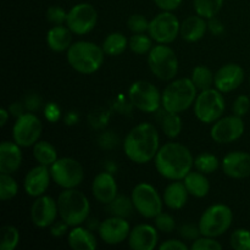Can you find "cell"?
Here are the masks:
<instances>
[{
    "instance_id": "obj_10",
    "label": "cell",
    "mask_w": 250,
    "mask_h": 250,
    "mask_svg": "<svg viewBox=\"0 0 250 250\" xmlns=\"http://www.w3.org/2000/svg\"><path fill=\"white\" fill-rule=\"evenodd\" d=\"M129 103L143 112L155 114L161 104V94L158 88L148 81H136L128 89Z\"/></svg>"
},
{
    "instance_id": "obj_48",
    "label": "cell",
    "mask_w": 250,
    "mask_h": 250,
    "mask_svg": "<svg viewBox=\"0 0 250 250\" xmlns=\"http://www.w3.org/2000/svg\"><path fill=\"white\" fill-rule=\"evenodd\" d=\"M183 0H154L156 6L163 11H173L178 9Z\"/></svg>"
},
{
    "instance_id": "obj_3",
    "label": "cell",
    "mask_w": 250,
    "mask_h": 250,
    "mask_svg": "<svg viewBox=\"0 0 250 250\" xmlns=\"http://www.w3.org/2000/svg\"><path fill=\"white\" fill-rule=\"evenodd\" d=\"M104 55L102 46L92 42L80 41L68 48L66 58L75 71L82 75H92L102 67Z\"/></svg>"
},
{
    "instance_id": "obj_32",
    "label": "cell",
    "mask_w": 250,
    "mask_h": 250,
    "mask_svg": "<svg viewBox=\"0 0 250 250\" xmlns=\"http://www.w3.org/2000/svg\"><path fill=\"white\" fill-rule=\"evenodd\" d=\"M192 82L199 90H207L212 88L215 82V75L210 68L207 66L199 65L197 67L193 68L192 77H190Z\"/></svg>"
},
{
    "instance_id": "obj_43",
    "label": "cell",
    "mask_w": 250,
    "mask_h": 250,
    "mask_svg": "<svg viewBox=\"0 0 250 250\" xmlns=\"http://www.w3.org/2000/svg\"><path fill=\"white\" fill-rule=\"evenodd\" d=\"M46 20L54 26H59V24L66 23L67 20V12L62 9L61 6H50L46 10Z\"/></svg>"
},
{
    "instance_id": "obj_42",
    "label": "cell",
    "mask_w": 250,
    "mask_h": 250,
    "mask_svg": "<svg viewBox=\"0 0 250 250\" xmlns=\"http://www.w3.org/2000/svg\"><path fill=\"white\" fill-rule=\"evenodd\" d=\"M155 227L163 233H172L176 229V221L170 214L160 212L155 217Z\"/></svg>"
},
{
    "instance_id": "obj_12",
    "label": "cell",
    "mask_w": 250,
    "mask_h": 250,
    "mask_svg": "<svg viewBox=\"0 0 250 250\" xmlns=\"http://www.w3.org/2000/svg\"><path fill=\"white\" fill-rule=\"evenodd\" d=\"M43 129L41 119L32 112H24L17 117L12 128V137L22 148L33 146L39 141Z\"/></svg>"
},
{
    "instance_id": "obj_8",
    "label": "cell",
    "mask_w": 250,
    "mask_h": 250,
    "mask_svg": "<svg viewBox=\"0 0 250 250\" xmlns=\"http://www.w3.org/2000/svg\"><path fill=\"white\" fill-rule=\"evenodd\" d=\"M148 65L151 72L161 81H171L178 72V59L175 51L166 44L153 46L148 54Z\"/></svg>"
},
{
    "instance_id": "obj_27",
    "label": "cell",
    "mask_w": 250,
    "mask_h": 250,
    "mask_svg": "<svg viewBox=\"0 0 250 250\" xmlns=\"http://www.w3.org/2000/svg\"><path fill=\"white\" fill-rule=\"evenodd\" d=\"M68 246L73 250H94L98 243L89 229L76 226L68 233Z\"/></svg>"
},
{
    "instance_id": "obj_18",
    "label": "cell",
    "mask_w": 250,
    "mask_h": 250,
    "mask_svg": "<svg viewBox=\"0 0 250 250\" xmlns=\"http://www.w3.org/2000/svg\"><path fill=\"white\" fill-rule=\"evenodd\" d=\"M244 70L238 63H226L215 73L214 85L221 93H229L241 87L244 81Z\"/></svg>"
},
{
    "instance_id": "obj_19",
    "label": "cell",
    "mask_w": 250,
    "mask_h": 250,
    "mask_svg": "<svg viewBox=\"0 0 250 250\" xmlns=\"http://www.w3.org/2000/svg\"><path fill=\"white\" fill-rule=\"evenodd\" d=\"M51 173L48 166L39 164L38 166L32 168L26 175L23 181V187L29 197L38 198L43 195L48 190L50 185Z\"/></svg>"
},
{
    "instance_id": "obj_52",
    "label": "cell",
    "mask_w": 250,
    "mask_h": 250,
    "mask_svg": "<svg viewBox=\"0 0 250 250\" xmlns=\"http://www.w3.org/2000/svg\"><path fill=\"white\" fill-rule=\"evenodd\" d=\"M24 109H26V106H24V105H22L21 103L16 102V103H14V104L10 105L9 112L11 115H14V116H16V119H17V117H20L21 115L24 114Z\"/></svg>"
},
{
    "instance_id": "obj_15",
    "label": "cell",
    "mask_w": 250,
    "mask_h": 250,
    "mask_svg": "<svg viewBox=\"0 0 250 250\" xmlns=\"http://www.w3.org/2000/svg\"><path fill=\"white\" fill-rule=\"evenodd\" d=\"M243 119L237 115H231V116H225L214 122L210 131V136L216 143L226 144L232 143L241 138L244 133Z\"/></svg>"
},
{
    "instance_id": "obj_41",
    "label": "cell",
    "mask_w": 250,
    "mask_h": 250,
    "mask_svg": "<svg viewBox=\"0 0 250 250\" xmlns=\"http://www.w3.org/2000/svg\"><path fill=\"white\" fill-rule=\"evenodd\" d=\"M189 248L192 250H221L222 246L219 241L212 237L202 236L192 242V246Z\"/></svg>"
},
{
    "instance_id": "obj_26",
    "label": "cell",
    "mask_w": 250,
    "mask_h": 250,
    "mask_svg": "<svg viewBox=\"0 0 250 250\" xmlns=\"http://www.w3.org/2000/svg\"><path fill=\"white\" fill-rule=\"evenodd\" d=\"M208 31V23L205 22L204 17L199 16H189L181 23L180 34L185 41L194 43L200 41L205 36Z\"/></svg>"
},
{
    "instance_id": "obj_21",
    "label": "cell",
    "mask_w": 250,
    "mask_h": 250,
    "mask_svg": "<svg viewBox=\"0 0 250 250\" xmlns=\"http://www.w3.org/2000/svg\"><path fill=\"white\" fill-rule=\"evenodd\" d=\"M158 239L159 234L155 227L142 224L131 229L127 241L129 248L133 250H153L158 244Z\"/></svg>"
},
{
    "instance_id": "obj_37",
    "label": "cell",
    "mask_w": 250,
    "mask_h": 250,
    "mask_svg": "<svg viewBox=\"0 0 250 250\" xmlns=\"http://www.w3.org/2000/svg\"><path fill=\"white\" fill-rule=\"evenodd\" d=\"M17 192H19V185L16 180L9 173H0V198L2 202L11 200L12 198L16 197Z\"/></svg>"
},
{
    "instance_id": "obj_46",
    "label": "cell",
    "mask_w": 250,
    "mask_h": 250,
    "mask_svg": "<svg viewBox=\"0 0 250 250\" xmlns=\"http://www.w3.org/2000/svg\"><path fill=\"white\" fill-rule=\"evenodd\" d=\"M44 116H45L46 121L55 124L60 120L61 117V109L56 103H48L44 107Z\"/></svg>"
},
{
    "instance_id": "obj_36",
    "label": "cell",
    "mask_w": 250,
    "mask_h": 250,
    "mask_svg": "<svg viewBox=\"0 0 250 250\" xmlns=\"http://www.w3.org/2000/svg\"><path fill=\"white\" fill-rule=\"evenodd\" d=\"M153 38L150 36H146V33H134L129 38L128 46L134 54L137 55H146L153 48Z\"/></svg>"
},
{
    "instance_id": "obj_16",
    "label": "cell",
    "mask_w": 250,
    "mask_h": 250,
    "mask_svg": "<svg viewBox=\"0 0 250 250\" xmlns=\"http://www.w3.org/2000/svg\"><path fill=\"white\" fill-rule=\"evenodd\" d=\"M59 215L58 200L49 195H41L33 202L31 208V219L34 226L46 229L56 221Z\"/></svg>"
},
{
    "instance_id": "obj_13",
    "label": "cell",
    "mask_w": 250,
    "mask_h": 250,
    "mask_svg": "<svg viewBox=\"0 0 250 250\" xmlns=\"http://www.w3.org/2000/svg\"><path fill=\"white\" fill-rule=\"evenodd\" d=\"M181 23L171 11L156 15L149 23L148 33L158 44H170L180 34Z\"/></svg>"
},
{
    "instance_id": "obj_22",
    "label": "cell",
    "mask_w": 250,
    "mask_h": 250,
    "mask_svg": "<svg viewBox=\"0 0 250 250\" xmlns=\"http://www.w3.org/2000/svg\"><path fill=\"white\" fill-rule=\"evenodd\" d=\"M117 183L114 176L109 172H100L95 176L92 185V192L95 199L102 204H110L117 197Z\"/></svg>"
},
{
    "instance_id": "obj_50",
    "label": "cell",
    "mask_w": 250,
    "mask_h": 250,
    "mask_svg": "<svg viewBox=\"0 0 250 250\" xmlns=\"http://www.w3.org/2000/svg\"><path fill=\"white\" fill-rule=\"evenodd\" d=\"M24 106L27 110H29L31 112L37 111V110L41 107V98L36 94H31L26 98V102H24Z\"/></svg>"
},
{
    "instance_id": "obj_9",
    "label": "cell",
    "mask_w": 250,
    "mask_h": 250,
    "mask_svg": "<svg viewBox=\"0 0 250 250\" xmlns=\"http://www.w3.org/2000/svg\"><path fill=\"white\" fill-rule=\"evenodd\" d=\"M131 199L134 210L146 219H155L163 212L164 200L159 195L158 190L149 183H139L132 190Z\"/></svg>"
},
{
    "instance_id": "obj_1",
    "label": "cell",
    "mask_w": 250,
    "mask_h": 250,
    "mask_svg": "<svg viewBox=\"0 0 250 250\" xmlns=\"http://www.w3.org/2000/svg\"><path fill=\"white\" fill-rule=\"evenodd\" d=\"M155 168L164 178L182 181L194 166V158L186 146L181 143L164 144L154 159Z\"/></svg>"
},
{
    "instance_id": "obj_47",
    "label": "cell",
    "mask_w": 250,
    "mask_h": 250,
    "mask_svg": "<svg viewBox=\"0 0 250 250\" xmlns=\"http://www.w3.org/2000/svg\"><path fill=\"white\" fill-rule=\"evenodd\" d=\"M160 250H188V246L183 241L178 239H168L159 246Z\"/></svg>"
},
{
    "instance_id": "obj_54",
    "label": "cell",
    "mask_w": 250,
    "mask_h": 250,
    "mask_svg": "<svg viewBox=\"0 0 250 250\" xmlns=\"http://www.w3.org/2000/svg\"><path fill=\"white\" fill-rule=\"evenodd\" d=\"M9 115H10V112L7 111L6 109L0 110V126L4 127L5 125H6L7 120H9Z\"/></svg>"
},
{
    "instance_id": "obj_38",
    "label": "cell",
    "mask_w": 250,
    "mask_h": 250,
    "mask_svg": "<svg viewBox=\"0 0 250 250\" xmlns=\"http://www.w3.org/2000/svg\"><path fill=\"white\" fill-rule=\"evenodd\" d=\"M20 243L19 229L11 225L1 227V243L0 250H15Z\"/></svg>"
},
{
    "instance_id": "obj_20",
    "label": "cell",
    "mask_w": 250,
    "mask_h": 250,
    "mask_svg": "<svg viewBox=\"0 0 250 250\" xmlns=\"http://www.w3.org/2000/svg\"><path fill=\"white\" fill-rule=\"evenodd\" d=\"M222 170L231 178H247L250 176V154L246 151H232L222 159Z\"/></svg>"
},
{
    "instance_id": "obj_44",
    "label": "cell",
    "mask_w": 250,
    "mask_h": 250,
    "mask_svg": "<svg viewBox=\"0 0 250 250\" xmlns=\"http://www.w3.org/2000/svg\"><path fill=\"white\" fill-rule=\"evenodd\" d=\"M250 109V99L248 95H239L233 103V106H232V110H233V114L237 115L239 117H243L248 114Z\"/></svg>"
},
{
    "instance_id": "obj_30",
    "label": "cell",
    "mask_w": 250,
    "mask_h": 250,
    "mask_svg": "<svg viewBox=\"0 0 250 250\" xmlns=\"http://www.w3.org/2000/svg\"><path fill=\"white\" fill-rule=\"evenodd\" d=\"M33 156L41 165L50 167L58 160V151L49 142L38 141L33 146Z\"/></svg>"
},
{
    "instance_id": "obj_53",
    "label": "cell",
    "mask_w": 250,
    "mask_h": 250,
    "mask_svg": "<svg viewBox=\"0 0 250 250\" xmlns=\"http://www.w3.org/2000/svg\"><path fill=\"white\" fill-rule=\"evenodd\" d=\"M78 115L77 112L75 111H71V112H67L65 116V124L68 125V126H73V125H76L78 122Z\"/></svg>"
},
{
    "instance_id": "obj_34",
    "label": "cell",
    "mask_w": 250,
    "mask_h": 250,
    "mask_svg": "<svg viewBox=\"0 0 250 250\" xmlns=\"http://www.w3.org/2000/svg\"><path fill=\"white\" fill-rule=\"evenodd\" d=\"M224 0H194V10L197 15L210 20L216 16L222 9Z\"/></svg>"
},
{
    "instance_id": "obj_17",
    "label": "cell",
    "mask_w": 250,
    "mask_h": 250,
    "mask_svg": "<svg viewBox=\"0 0 250 250\" xmlns=\"http://www.w3.org/2000/svg\"><path fill=\"white\" fill-rule=\"evenodd\" d=\"M98 232L104 243L116 246L128 238L131 227L125 217L111 216L100 222Z\"/></svg>"
},
{
    "instance_id": "obj_49",
    "label": "cell",
    "mask_w": 250,
    "mask_h": 250,
    "mask_svg": "<svg viewBox=\"0 0 250 250\" xmlns=\"http://www.w3.org/2000/svg\"><path fill=\"white\" fill-rule=\"evenodd\" d=\"M68 225L63 221L62 219L60 220L59 222H54L51 225V229H50V233L53 234L54 237H62L63 234L67 233V229H68Z\"/></svg>"
},
{
    "instance_id": "obj_28",
    "label": "cell",
    "mask_w": 250,
    "mask_h": 250,
    "mask_svg": "<svg viewBox=\"0 0 250 250\" xmlns=\"http://www.w3.org/2000/svg\"><path fill=\"white\" fill-rule=\"evenodd\" d=\"M155 114L156 121L159 122L166 137L176 138V137L180 136L181 131H182V120L178 116V114L167 111L164 107L161 110L159 109Z\"/></svg>"
},
{
    "instance_id": "obj_29",
    "label": "cell",
    "mask_w": 250,
    "mask_h": 250,
    "mask_svg": "<svg viewBox=\"0 0 250 250\" xmlns=\"http://www.w3.org/2000/svg\"><path fill=\"white\" fill-rule=\"evenodd\" d=\"M186 188L188 193L195 198H204L207 197L210 190V183L207 178L205 173L199 172V171H190L185 178H183Z\"/></svg>"
},
{
    "instance_id": "obj_33",
    "label": "cell",
    "mask_w": 250,
    "mask_h": 250,
    "mask_svg": "<svg viewBox=\"0 0 250 250\" xmlns=\"http://www.w3.org/2000/svg\"><path fill=\"white\" fill-rule=\"evenodd\" d=\"M134 210V205L132 199L125 197V195H117L110 204H107V211L111 214V216L119 217H128L132 215Z\"/></svg>"
},
{
    "instance_id": "obj_11",
    "label": "cell",
    "mask_w": 250,
    "mask_h": 250,
    "mask_svg": "<svg viewBox=\"0 0 250 250\" xmlns=\"http://www.w3.org/2000/svg\"><path fill=\"white\" fill-rule=\"evenodd\" d=\"M51 180L63 189L76 188L82 183L84 171L76 159L60 158L50 166Z\"/></svg>"
},
{
    "instance_id": "obj_55",
    "label": "cell",
    "mask_w": 250,
    "mask_h": 250,
    "mask_svg": "<svg viewBox=\"0 0 250 250\" xmlns=\"http://www.w3.org/2000/svg\"><path fill=\"white\" fill-rule=\"evenodd\" d=\"M249 81H250V76H249Z\"/></svg>"
},
{
    "instance_id": "obj_2",
    "label": "cell",
    "mask_w": 250,
    "mask_h": 250,
    "mask_svg": "<svg viewBox=\"0 0 250 250\" xmlns=\"http://www.w3.org/2000/svg\"><path fill=\"white\" fill-rule=\"evenodd\" d=\"M160 149L156 127L149 122H142L129 131L124 142V150L133 163L146 164L154 160Z\"/></svg>"
},
{
    "instance_id": "obj_14",
    "label": "cell",
    "mask_w": 250,
    "mask_h": 250,
    "mask_svg": "<svg viewBox=\"0 0 250 250\" xmlns=\"http://www.w3.org/2000/svg\"><path fill=\"white\" fill-rule=\"evenodd\" d=\"M98 22V11L93 5L88 2H81L75 5L67 12L66 26L73 34L84 36L92 32Z\"/></svg>"
},
{
    "instance_id": "obj_51",
    "label": "cell",
    "mask_w": 250,
    "mask_h": 250,
    "mask_svg": "<svg viewBox=\"0 0 250 250\" xmlns=\"http://www.w3.org/2000/svg\"><path fill=\"white\" fill-rule=\"evenodd\" d=\"M208 28H209L210 31H211V33L215 34V36H221L225 31L224 24H222L221 21H220V20H217L216 17H212V19L209 20Z\"/></svg>"
},
{
    "instance_id": "obj_31",
    "label": "cell",
    "mask_w": 250,
    "mask_h": 250,
    "mask_svg": "<svg viewBox=\"0 0 250 250\" xmlns=\"http://www.w3.org/2000/svg\"><path fill=\"white\" fill-rule=\"evenodd\" d=\"M128 46V41L126 36L120 32H114L110 33L103 42V50L106 55L109 56H117L121 55Z\"/></svg>"
},
{
    "instance_id": "obj_4",
    "label": "cell",
    "mask_w": 250,
    "mask_h": 250,
    "mask_svg": "<svg viewBox=\"0 0 250 250\" xmlns=\"http://www.w3.org/2000/svg\"><path fill=\"white\" fill-rule=\"evenodd\" d=\"M59 216L70 227L80 226L89 217L90 203L84 193L76 188L65 189L58 198Z\"/></svg>"
},
{
    "instance_id": "obj_5",
    "label": "cell",
    "mask_w": 250,
    "mask_h": 250,
    "mask_svg": "<svg viewBox=\"0 0 250 250\" xmlns=\"http://www.w3.org/2000/svg\"><path fill=\"white\" fill-rule=\"evenodd\" d=\"M197 90V87L190 78H180L173 81L161 94L163 107L167 111L181 114L194 104L198 97Z\"/></svg>"
},
{
    "instance_id": "obj_7",
    "label": "cell",
    "mask_w": 250,
    "mask_h": 250,
    "mask_svg": "<svg viewBox=\"0 0 250 250\" xmlns=\"http://www.w3.org/2000/svg\"><path fill=\"white\" fill-rule=\"evenodd\" d=\"M226 109L224 93L216 88L202 90L194 102V114L203 124H214L221 119Z\"/></svg>"
},
{
    "instance_id": "obj_35",
    "label": "cell",
    "mask_w": 250,
    "mask_h": 250,
    "mask_svg": "<svg viewBox=\"0 0 250 250\" xmlns=\"http://www.w3.org/2000/svg\"><path fill=\"white\" fill-rule=\"evenodd\" d=\"M194 166L197 171L205 173V175H210V173L215 172L219 168L220 161L214 154L211 153H200L197 158L194 159Z\"/></svg>"
},
{
    "instance_id": "obj_24",
    "label": "cell",
    "mask_w": 250,
    "mask_h": 250,
    "mask_svg": "<svg viewBox=\"0 0 250 250\" xmlns=\"http://www.w3.org/2000/svg\"><path fill=\"white\" fill-rule=\"evenodd\" d=\"M72 32L67 26H53L46 33V44L55 53L67 51L72 45Z\"/></svg>"
},
{
    "instance_id": "obj_39",
    "label": "cell",
    "mask_w": 250,
    "mask_h": 250,
    "mask_svg": "<svg viewBox=\"0 0 250 250\" xmlns=\"http://www.w3.org/2000/svg\"><path fill=\"white\" fill-rule=\"evenodd\" d=\"M231 247L236 250H250V231L238 229L231 234Z\"/></svg>"
},
{
    "instance_id": "obj_40",
    "label": "cell",
    "mask_w": 250,
    "mask_h": 250,
    "mask_svg": "<svg viewBox=\"0 0 250 250\" xmlns=\"http://www.w3.org/2000/svg\"><path fill=\"white\" fill-rule=\"evenodd\" d=\"M150 21L146 20V17L142 14H133L127 20V26L133 33H146L149 29Z\"/></svg>"
},
{
    "instance_id": "obj_23",
    "label": "cell",
    "mask_w": 250,
    "mask_h": 250,
    "mask_svg": "<svg viewBox=\"0 0 250 250\" xmlns=\"http://www.w3.org/2000/svg\"><path fill=\"white\" fill-rule=\"evenodd\" d=\"M21 148L16 142H2L0 146V172L12 175L19 170L22 164Z\"/></svg>"
},
{
    "instance_id": "obj_6",
    "label": "cell",
    "mask_w": 250,
    "mask_h": 250,
    "mask_svg": "<svg viewBox=\"0 0 250 250\" xmlns=\"http://www.w3.org/2000/svg\"><path fill=\"white\" fill-rule=\"evenodd\" d=\"M232 221H233L232 210L225 204H215L203 212L198 226L202 236L216 238L229 231Z\"/></svg>"
},
{
    "instance_id": "obj_45",
    "label": "cell",
    "mask_w": 250,
    "mask_h": 250,
    "mask_svg": "<svg viewBox=\"0 0 250 250\" xmlns=\"http://www.w3.org/2000/svg\"><path fill=\"white\" fill-rule=\"evenodd\" d=\"M180 234L183 239H186V241H190V242H194L195 239L199 238V236H202L199 226H194V225H190V224L183 225V226L180 229Z\"/></svg>"
},
{
    "instance_id": "obj_25",
    "label": "cell",
    "mask_w": 250,
    "mask_h": 250,
    "mask_svg": "<svg viewBox=\"0 0 250 250\" xmlns=\"http://www.w3.org/2000/svg\"><path fill=\"white\" fill-rule=\"evenodd\" d=\"M188 193L183 181H173L172 183L167 186L164 190L163 200L164 204L172 210H180L187 204L188 202Z\"/></svg>"
}]
</instances>
